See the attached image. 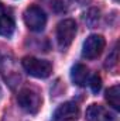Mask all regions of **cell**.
I'll return each instance as SVG.
<instances>
[{
  "mask_svg": "<svg viewBox=\"0 0 120 121\" xmlns=\"http://www.w3.org/2000/svg\"><path fill=\"white\" fill-rule=\"evenodd\" d=\"M21 65L24 68V70L38 79H45L51 75L52 72V65L45 59H38L34 56H26L21 60Z\"/></svg>",
  "mask_w": 120,
  "mask_h": 121,
  "instance_id": "6da1fadb",
  "label": "cell"
},
{
  "mask_svg": "<svg viewBox=\"0 0 120 121\" xmlns=\"http://www.w3.org/2000/svg\"><path fill=\"white\" fill-rule=\"evenodd\" d=\"M75 35H76V23L74 20L71 18L62 20L57 26V42L62 51L69 48Z\"/></svg>",
  "mask_w": 120,
  "mask_h": 121,
  "instance_id": "7a4b0ae2",
  "label": "cell"
},
{
  "mask_svg": "<svg viewBox=\"0 0 120 121\" xmlns=\"http://www.w3.org/2000/svg\"><path fill=\"white\" fill-rule=\"evenodd\" d=\"M17 103L28 114H37L38 110L41 108V97L32 89H23L18 91Z\"/></svg>",
  "mask_w": 120,
  "mask_h": 121,
  "instance_id": "3957f363",
  "label": "cell"
},
{
  "mask_svg": "<svg viewBox=\"0 0 120 121\" xmlns=\"http://www.w3.org/2000/svg\"><path fill=\"white\" fill-rule=\"evenodd\" d=\"M24 23L34 32H40L44 30L47 24V16L44 10L38 6H30L24 11Z\"/></svg>",
  "mask_w": 120,
  "mask_h": 121,
  "instance_id": "277c9868",
  "label": "cell"
},
{
  "mask_svg": "<svg viewBox=\"0 0 120 121\" xmlns=\"http://www.w3.org/2000/svg\"><path fill=\"white\" fill-rule=\"evenodd\" d=\"M105 45H106V41H105V38L102 35L92 34V35H89L85 39V42H83L82 55L86 59H95V58H97L103 52Z\"/></svg>",
  "mask_w": 120,
  "mask_h": 121,
  "instance_id": "5b68a950",
  "label": "cell"
},
{
  "mask_svg": "<svg viewBox=\"0 0 120 121\" xmlns=\"http://www.w3.org/2000/svg\"><path fill=\"white\" fill-rule=\"evenodd\" d=\"M79 117V107L72 103V101H66L64 104H61L60 107L55 110L52 120L54 121H76Z\"/></svg>",
  "mask_w": 120,
  "mask_h": 121,
  "instance_id": "8992f818",
  "label": "cell"
},
{
  "mask_svg": "<svg viewBox=\"0 0 120 121\" xmlns=\"http://www.w3.org/2000/svg\"><path fill=\"white\" fill-rule=\"evenodd\" d=\"M86 120L88 121H115L116 117L110 113L106 107L100 104H90L86 110Z\"/></svg>",
  "mask_w": 120,
  "mask_h": 121,
  "instance_id": "52a82bcc",
  "label": "cell"
},
{
  "mask_svg": "<svg viewBox=\"0 0 120 121\" xmlns=\"http://www.w3.org/2000/svg\"><path fill=\"white\" fill-rule=\"evenodd\" d=\"M14 18L11 16V11L4 7V4L0 3V35L10 37L14 32Z\"/></svg>",
  "mask_w": 120,
  "mask_h": 121,
  "instance_id": "ba28073f",
  "label": "cell"
},
{
  "mask_svg": "<svg viewBox=\"0 0 120 121\" xmlns=\"http://www.w3.org/2000/svg\"><path fill=\"white\" fill-rule=\"evenodd\" d=\"M88 78H89V69L82 65V63H78L72 68L71 70V79L72 82L76 85V86H85L86 82H88Z\"/></svg>",
  "mask_w": 120,
  "mask_h": 121,
  "instance_id": "9c48e42d",
  "label": "cell"
},
{
  "mask_svg": "<svg viewBox=\"0 0 120 121\" xmlns=\"http://www.w3.org/2000/svg\"><path fill=\"white\" fill-rule=\"evenodd\" d=\"M106 101L115 108V110H120V87L112 86L106 90Z\"/></svg>",
  "mask_w": 120,
  "mask_h": 121,
  "instance_id": "30bf717a",
  "label": "cell"
},
{
  "mask_svg": "<svg viewBox=\"0 0 120 121\" xmlns=\"http://www.w3.org/2000/svg\"><path fill=\"white\" fill-rule=\"evenodd\" d=\"M90 89H92L93 93H99L100 91V89H102V79H100V76L95 75L90 79Z\"/></svg>",
  "mask_w": 120,
  "mask_h": 121,
  "instance_id": "8fae6325",
  "label": "cell"
},
{
  "mask_svg": "<svg viewBox=\"0 0 120 121\" xmlns=\"http://www.w3.org/2000/svg\"><path fill=\"white\" fill-rule=\"evenodd\" d=\"M116 63H117V48L115 47V49H113L112 55H109V56H107L106 68H113V66H116Z\"/></svg>",
  "mask_w": 120,
  "mask_h": 121,
  "instance_id": "7c38bea8",
  "label": "cell"
},
{
  "mask_svg": "<svg viewBox=\"0 0 120 121\" xmlns=\"http://www.w3.org/2000/svg\"><path fill=\"white\" fill-rule=\"evenodd\" d=\"M115 1H119V0H115Z\"/></svg>",
  "mask_w": 120,
  "mask_h": 121,
  "instance_id": "4fadbf2b",
  "label": "cell"
}]
</instances>
